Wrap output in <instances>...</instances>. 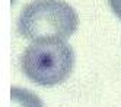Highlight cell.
<instances>
[{
	"instance_id": "3957f363",
	"label": "cell",
	"mask_w": 121,
	"mask_h": 107,
	"mask_svg": "<svg viewBox=\"0 0 121 107\" xmlns=\"http://www.w3.org/2000/svg\"><path fill=\"white\" fill-rule=\"evenodd\" d=\"M10 107H44V103L35 93L26 90V88L12 87Z\"/></svg>"
},
{
	"instance_id": "277c9868",
	"label": "cell",
	"mask_w": 121,
	"mask_h": 107,
	"mask_svg": "<svg viewBox=\"0 0 121 107\" xmlns=\"http://www.w3.org/2000/svg\"><path fill=\"white\" fill-rule=\"evenodd\" d=\"M108 3H109L111 10L114 12V15L118 19H121V0H108Z\"/></svg>"
},
{
	"instance_id": "7a4b0ae2",
	"label": "cell",
	"mask_w": 121,
	"mask_h": 107,
	"mask_svg": "<svg viewBox=\"0 0 121 107\" xmlns=\"http://www.w3.org/2000/svg\"><path fill=\"white\" fill-rule=\"evenodd\" d=\"M74 52L66 41L44 39L32 42L21 57V69L29 81L41 87H54L70 77Z\"/></svg>"
},
{
	"instance_id": "6da1fadb",
	"label": "cell",
	"mask_w": 121,
	"mask_h": 107,
	"mask_svg": "<svg viewBox=\"0 0 121 107\" xmlns=\"http://www.w3.org/2000/svg\"><path fill=\"white\" fill-rule=\"evenodd\" d=\"M79 16L63 0H34L23 7L18 19V31L25 39L67 41L76 32Z\"/></svg>"
}]
</instances>
